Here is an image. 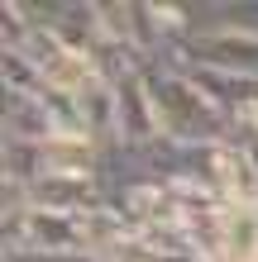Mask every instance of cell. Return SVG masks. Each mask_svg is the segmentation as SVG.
<instances>
[{
	"instance_id": "cell-6",
	"label": "cell",
	"mask_w": 258,
	"mask_h": 262,
	"mask_svg": "<svg viewBox=\"0 0 258 262\" xmlns=\"http://www.w3.org/2000/svg\"><path fill=\"white\" fill-rule=\"evenodd\" d=\"M57 134L48 96H10L5 91V138H19V143H48Z\"/></svg>"
},
{
	"instance_id": "cell-9",
	"label": "cell",
	"mask_w": 258,
	"mask_h": 262,
	"mask_svg": "<svg viewBox=\"0 0 258 262\" xmlns=\"http://www.w3.org/2000/svg\"><path fill=\"white\" fill-rule=\"evenodd\" d=\"M239 124H249V129H253V134H258V100H253V105H249V115H244V119H239Z\"/></svg>"
},
{
	"instance_id": "cell-4",
	"label": "cell",
	"mask_w": 258,
	"mask_h": 262,
	"mask_svg": "<svg viewBox=\"0 0 258 262\" xmlns=\"http://www.w3.org/2000/svg\"><path fill=\"white\" fill-rule=\"evenodd\" d=\"M215 262H258V210L253 205H225L220 210Z\"/></svg>"
},
{
	"instance_id": "cell-7",
	"label": "cell",
	"mask_w": 258,
	"mask_h": 262,
	"mask_svg": "<svg viewBox=\"0 0 258 262\" xmlns=\"http://www.w3.org/2000/svg\"><path fill=\"white\" fill-rule=\"evenodd\" d=\"M0 81L10 96H43V72L19 48H0Z\"/></svg>"
},
{
	"instance_id": "cell-2",
	"label": "cell",
	"mask_w": 258,
	"mask_h": 262,
	"mask_svg": "<svg viewBox=\"0 0 258 262\" xmlns=\"http://www.w3.org/2000/svg\"><path fill=\"white\" fill-rule=\"evenodd\" d=\"M187 67H215L234 76H258V38L253 34H196L187 43Z\"/></svg>"
},
{
	"instance_id": "cell-1",
	"label": "cell",
	"mask_w": 258,
	"mask_h": 262,
	"mask_svg": "<svg viewBox=\"0 0 258 262\" xmlns=\"http://www.w3.org/2000/svg\"><path fill=\"white\" fill-rule=\"evenodd\" d=\"M148 81V96H153V110H158V129L163 138H172L182 148H201V143H230L234 138V119L220 110V105L206 100V91L191 81L187 72H172L153 62L144 72Z\"/></svg>"
},
{
	"instance_id": "cell-3",
	"label": "cell",
	"mask_w": 258,
	"mask_h": 262,
	"mask_svg": "<svg viewBox=\"0 0 258 262\" xmlns=\"http://www.w3.org/2000/svg\"><path fill=\"white\" fill-rule=\"evenodd\" d=\"M115 115H120V143L125 148H148L153 138H163L158 110H153V96H148L144 76H125L115 86Z\"/></svg>"
},
{
	"instance_id": "cell-8",
	"label": "cell",
	"mask_w": 258,
	"mask_h": 262,
	"mask_svg": "<svg viewBox=\"0 0 258 262\" xmlns=\"http://www.w3.org/2000/svg\"><path fill=\"white\" fill-rule=\"evenodd\" d=\"M0 167H5V181H14V186H34V181L43 177V143H19V138H5Z\"/></svg>"
},
{
	"instance_id": "cell-5",
	"label": "cell",
	"mask_w": 258,
	"mask_h": 262,
	"mask_svg": "<svg viewBox=\"0 0 258 262\" xmlns=\"http://www.w3.org/2000/svg\"><path fill=\"white\" fill-rule=\"evenodd\" d=\"M77 119H82V134L91 143L110 148L120 143V115H115V86L110 81H96L77 96Z\"/></svg>"
}]
</instances>
